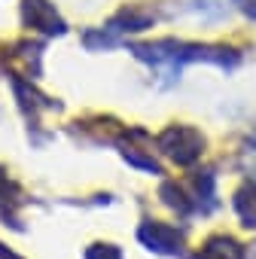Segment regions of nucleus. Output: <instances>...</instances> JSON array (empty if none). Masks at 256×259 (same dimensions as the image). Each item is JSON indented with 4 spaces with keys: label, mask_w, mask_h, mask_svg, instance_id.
Wrapping results in <instances>:
<instances>
[{
    "label": "nucleus",
    "mask_w": 256,
    "mask_h": 259,
    "mask_svg": "<svg viewBox=\"0 0 256 259\" xmlns=\"http://www.w3.org/2000/svg\"><path fill=\"white\" fill-rule=\"evenodd\" d=\"M82 259H125V256H122V250H119L116 244H110V241H95V244L86 247Z\"/></svg>",
    "instance_id": "obj_12"
},
{
    "label": "nucleus",
    "mask_w": 256,
    "mask_h": 259,
    "mask_svg": "<svg viewBox=\"0 0 256 259\" xmlns=\"http://www.w3.org/2000/svg\"><path fill=\"white\" fill-rule=\"evenodd\" d=\"M138 241L156 256H171V259H183L186 256V229L174 226V223L144 220L138 226Z\"/></svg>",
    "instance_id": "obj_3"
},
{
    "label": "nucleus",
    "mask_w": 256,
    "mask_h": 259,
    "mask_svg": "<svg viewBox=\"0 0 256 259\" xmlns=\"http://www.w3.org/2000/svg\"><path fill=\"white\" fill-rule=\"evenodd\" d=\"M180 186L189 198L192 213H214L217 210V174H214V168L195 171L189 177V183H180Z\"/></svg>",
    "instance_id": "obj_6"
},
{
    "label": "nucleus",
    "mask_w": 256,
    "mask_h": 259,
    "mask_svg": "<svg viewBox=\"0 0 256 259\" xmlns=\"http://www.w3.org/2000/svg\"><path fill=\"white\" fill-rule=\"evenodd\" d=\"M189 10L198 13V16H204L207 22H217V19L226 16V7L217 4V0H192V7H189Z\"/></svg>",
    "instance_id": "obj_13"
},
{
    "label": "nucleus",
    "mask_w": 256,
    "mask_h": 259,
    "mask_svg": "<svg viewBox=\"0 0 256 259\" xmlns=\"http://www.w3.org/2000/svg\"><path fill=\"white\" fill-rule=\"evenodd\" d=\"M159 198H162V204L171 207L174 213H180V217H192L189 198H186V192H183V186H180L177 180H165V183L159 186Z\"/></svg>",
    "instance_id": "obj_11"
},
{
    "label": "nucleus",
    "mask_w": 256,
    "mask_h": 259,
    "mask_svg": "<svg viewBox=\"0 0 256 259\" xmlns=\"http://www.w3.org/2000/svg\"><path fill=\"white\" fill-rule=\"evenodd\" d=\"M195 259H247V247H244L238 238L220 232V235H210V238L198 247Z\"/></svg>",
    "instance_id": "obj_8"
},
{
    "label": "nucleus",
    "mask_w": 256,
    "mask_h": 259,
    "mask_svg": "<svg viewBox=\"0 0 256 259\" xmlns=\"http://www.w3.org/2000/svg\"><path fill=\"white\" fill-rule=\"evenodd\" d=\"M232 207L244 229H256V180H244L232 192Z\"/></svg>",
    "instance_id": "obj_10"
},
{
    "label": "nucleus",
    "mask_w": 256,
    "mask_h": 259,
    "mask_svg": "<svg viewBox=\"0 0 256 259\" xmlns=\"http://www.w3.org/2000/svg\"><path fill=\"white\" fill-rule=\"evenodd\" d=\"M22 22H25V28L40 31L46 37L67 34V22L58 16L55 4H49V0H22Z\"/></svg>",
    "instance_id": "obj_4"
},
{
    "label": "nucleus",
    "mask_w": 256,
    "mask_h": 259,
    "mask_svg": "<svg viewBox=\"0 0 256 259\" xmlns=\"http://www.w3.org/2000/svg\"><path fill=\"white\" fill-rule=\"evenodd\" d=\"M150 28H153V16H150V13H144V10H135V7L119 10V13L104 25V31H107L110 37H116V40H122L125 34H141V31H150Z\"/></svg>",
    "instance_id": "obj_7"
},
{
    "label": "nucleus",
    "mask_w": 256,
    "mask_h": 259,
    "mask_svg": "<svg viewBox=\"0 0 256 259\" xmlns=\"http://www.w3.org/2000/svg\"><path fill=\"white\" fill-rule=\"evenodd\" d=\"M235 7H238L250 22H256V0H235Z\"/></svg>",
    "instance_id": "obj_14"
},
{
    "label": "nucleus",
    "mask_w": 256,
    "mask_h": 259,
    "mask_svg": "<svg viewBox=\"0 0 256 259\" xmlns=\"http://www.w3.org/2000/svg\"><path fill=\"white\" fill-rule=\"evenodd\" d=\"M28 204L25 189L10 177V171L0 165V223L10 226L13 232H25L22 226V207Z\"/></svg>",
    "instance_id": "obj_5"
},
{
    "label": "nucleus",
    "mask_w": 256,
    "mask_h": 259,
    "mask_svg": "<svg viewBox=\"0 0 256 259\" xmlns=\"http://www.w3.org/2000/svg\"><path fill=\"white\" fill-rule=\"evenodd\" d=\"M156 147L165 159H171L177 168H192L201 156H204V147H207V138L198 132L195 125H186V122H174L168 128H162L159 138H156Z\"/></svg>",
    "instance_id": "obj_2"
},
{
    "label": "nucleus",
    "mask_w": 256,
    "mask_h": 259,
    "mask_svg": "<svg viewBox=\"0 0 256 259\" xmlns=\"http://www.w3.org/2000/svg\"><path fill=\"white\" fill-rule=\"evenodd\" d=\"M0 259H25V256H22V253H16L13 247H7L4 241H0Z\"/></svg>",
    "instance_id": "obj_15"
},
{
    "label": "nucleus",
    "mask_w": 256,
    "mask_h": 259,
    "mask_svg": "<svg viewBox=\"0 0 256 259\" xmlns=\"http://www.w3.org/2000/svg\"><path fill=\"white\" fill-rule=\"evenodd\" d=\"M128 138V135H125ZM116 147H119V156L132 165V168H138V171H144V174H156V177H162L165 174V168H162V162L153 156V153H147V150H141V147H135L132 144V138L128 141H116Z\"/></svg>",
    "instance_id": "obj_9"
},
{
    "label": "nucleus",
    "mask_w": 256,
    "mask_h": 259,
    "mask_svg": "<svg viewBox=\"0 0 256 259\" xmlns=\"http://www.w3.org/2000/svg\"><path fill=\"white\" fill-rule=\"evenodd\" d=\"M132 52L138 61L156 67L162 73V82L171 85L180 79L183 64H217L223 70L238 64V52L229 46H210V43H186V40H156V43H132Z\"/></svg>",
    "instance_id": "obj_1"
}]
</instances>
